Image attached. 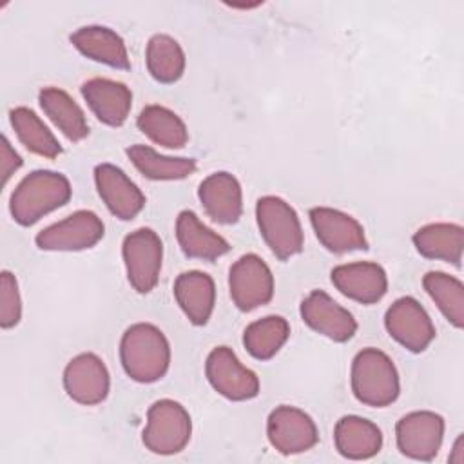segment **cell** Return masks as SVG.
I'll return each mask as SVG.
<instances>
[{
    "label": "cell",
    "mask_w": 464,
    "mask_h": 464,
    "mask_svg": "<svg viewBox=\"0 0 464 464\" xmlns=\"http://www.w3.org/2000/svg\"><path fill=\"white\" fill-rule=\"evenodd\" d=\"M82 96L94 116L109 127L123 125L132 107L130 89L125 83L109 78L87 80L82 85Z\"/></svg>",
    "instance_id": "cell-19"
},
{
    "label": "cell",
    "mask_w": 464,
    "mask_h": 464,
    "mask_svg": "<svg viewBox=\"0 0 464 464\" xmlns=\"http://www.w3.org/2000/svg\"><path fill=\"white\" fill-rule=\"evenodd\" d=\"M176 237L187 257L214 261L230 250L228 241L208 228L192 210H181L176 219Z\"/></svg>",
    "instance_id": "cell-22"
},
{
    "label": "cell",
    "mask_w": 464,
    "mask_h": 464,
    "mask_svg": "<svg viewBox=\"0 0 464 464\" xmlns=\"http://www.w3.org/2000/svg\"><path fill=\"white\" fill-rule=\"evenodd\" d=\"M103 221L92 210H76L34 237L36 246L49 252H74L94 246L103 237Z\"/></svg>",
    "instance_id": "cell-7"
},
{
    "label": "cell",
    "mask_w": 464,
    "mask_h": 464,
    "mask_svg": "<svg viewBox=\"0 0 464 464\" xmlns=\"http://www.w3.org/2000/svg\"><path fill=\"white\" fill-rule=\"evenodd\" d=\"M352 392L366 406L384 408L397 401L401 386L393 361L377 348L361 350L352 362Z\"/></svg>",
    "instance_id": "cell-3"
},
{
    "label": "cell",
    "mask_w": 464,
    "mask_h": 464,
    "mask_svg": "<svg viewBox=\"0 0 464 464\" xmlns=\"http://www.w3.org/2000/svg\"><path fill=\"white\" fill-rule=\"evenodd\" d=\"M210 386L230 401H248L259 393L257 375L243 366L228 346H216L205 362Z\"/></svg>",
    "instance_id": "cell-9"
},
{
    "label": "cell",
    "mask_w": 464,
    "mask_h": 464,
    "mask_svg": "<svg viewBox=\"0 0 464 464\" xmlns=\"http://www.w3.org/2000/svg\"><path fill=\"white\" fill-rule=\"evenodd\" d=\"M174 297L188 321L203 326L210 319L216 304L214 279L199 270L183 272L174 281Z\"/></svg>",
    "instance_id": "cell-21"
},
{
    "label": "cell",
    "mask_w": 464,
    "mask_h": 464,
    "mask_svg": "<svg viewBox=\"0 0 464 464\" xmlns=\"http://www.w3.org/2000/svg\"><path fill=\"white\" fill-rule=\"evenodd\" d=\"M136 123L145 136L161 147L181 149L188 141V130L183 120L163 105L143 107Z\"/></svg>",
    "instance_id": "cell-26"
},
{
    "label": "cell",
    "mask_w": 464,
    "mask_h": 464,
    "mask_svg": "<svg viewBox=\"0 0 464 464\" xmlns=\"http://www.w3.org/2000/svg\"><path fill=\"white\" fill-rule=\"evenodd\" d=\"M38 102L45 116L71 141H82L89 134V123L80 105L62 89L45 87L38 94Z\"/></svg>",
    "instance_id": "cell-25"
},
{
    "label": "cell",
    "mask_w": 464,
    "mask_h": 464,
    "mask_svg": "<svg viewBox=\"0 0 464 464\" xmlns=\"http://www.w3.org/2000/svg\"><path fill=\"white\" fill-rule=\"evenodd\" d=\"M0 165H2V183L4 185L22 167V158L11 147V143L5 136H2V145H0Z\"/></svg>",
    "instance_id": "cell-33"
},
{
    "label": "cell",
    "mask_w": 464,
    "mask_h": 464,
    "mask_svg": "<svg viewBox=\"0 0 464 464\" xmlns=\"http://www.w3.org/2000/svg\"><path fill=\"white\" fill-rule=\"evenodd\" d=\"M266 437L279 453L295 455L314 448L319 440V431L308 413L295 406L283 404L270 411Z\"/></svg>",
    "instance_id": "cell-10"
},
{
    "label": "cell",
    "mask_w": 464,
    "mask_h": 464,
    "mask_svg": "<svg viewBox=\"0 0 464 464\" xmlns=\"http://www.w3.org/2000/svg\"><path fill=\"white\" fill-rule=\"evenodd\" d=\"M259 232L279 259H288L303 250V227L290 203L277 196H263L256 203Z\"/></svg>",
    "instance_id": "cell-4"
},
{
    "label": "cell",
    "mask_w": 464,
    "mask_h": 464,
    "mask_svg": "<svg viewBox=\"0 0 464 464\" xmlns=\"http://www.w3.org/2000/svg\"><path fill=\"white\" fill-rule=\"evenodd\" d=\"M444 437V419L435 411H411L399 419L395 426L397 448L415 460H431L440 450Z\"/></svg>",
    "instance_id": "cell-12"
},
{
    "label": "cell",
    "mask_w": 464,
    "mask_h": 464,
    "mask_svg": "<svg viewBox=\"0 0 464 464\" xmlns=\"http://www.w3.org/2000/svg\"><path fill=\"white\" fill-rule=\"evenodd\" d=\"M71 183L63 174L34 170L13 190L9 210L18 225L29 227L45 214L63 207L71 199Z\"/></svg>",
    "instance_id": "cell-2"
},
{
    "label": "cell",
    "mask_w": 464,
    "mask_h": 464,
    "mask_svg": "<svg viewBox=\"0 0 464 464\" xmlns=\"http://www.w3.org/2000/svg\"><path fill=\"white\" fill-rule=\"evenodd\" d=\"M71 44L87 58L114 69H130L123 38L105 25H83L71 34Z\"/></svg>",
    "instance_id": "cell-20"
},
{
    "label": "cell",
    "mask_w": 464,
    "mask_h": 464,
    "mask_svg": "<svg viewBox=\"0 0 464 464\" xmlns=\"http://www.w3.org/2000/svg\"><path fill=\"white\" fill-rule=\"evenodd\" d=\"M132 165L149 179H183L196 170V161L192 158H174L156 152L149 145H130L127 150Z\"/></svg>",
    "instance_id": "cell-27"
},
{
    "label": "cell",
    "mask_w": 464,
    "mask_h": 464,
    "mask_svg": "<svg viewBox=\"0 0 464 464\" xmlns=\"http://www.w3.org/2000/svg\"><path fill=\"white\" fill-rule=\"evenodd\" d=\"M422 286L444 317L455 326H464V286L460 279L446 274L431 270L422 277Z\"/></svg>",
    "instance_id": "cell-31"
},
{
    "label": "cell",
    "mask_w": 464,
    "mask_h": 464,
    "mask_svg": "<svg viewBox=\"0 0 464 464\" xmlns=\"http://www.w3.org/2000/svg\"><path fill=\"white\" fill-rule=\"evenodd\" d=\"M11 125L18 136V140L34 154L44 158H56L62 152V147L56 136L49 130V127L40 120V116L27 107H14L9 112Z\"/></svg>",
    "instance_id": "cell-28"
},
{
    "label": "cell",
    "mask_w": 464,
    "mask_h": 464,
    "mask_svg": "<svg viewBox=\"0 0 464 464\" xmlns=\"http://www.w3.org/2000/svg\"><path fill=\"white\" fill-rule=\"evenodd\" d=\"M63 388L78 404L92 406L105 401L111 388L105 362L91 352L72 357L63 370Z\"/></svg>",
    "instance_id": "cell-14"
},
{
    "label": "cell",
    "mask_w": 464,
    "mask_h": 464,
    "mask_svg": "<svg viewBox=\"0 0 464 464\" xmlns=\"http://www.w3.org/2000/svg\"><path fill=\"white\" fill-rule=\"evenodd\" d=\"M388 334L406 350L424 352L435 339V326L420 303L410 295L399 297L384 314Z\"/></svg>",
    "instance_id": "cell-11"
},
{
    "label": "cell",
    "mask_w": 464,
    "mask_h": 464,
    "mask_svg": "<svg viewBox=\"0 0 464 464\" xmlns=\"http://www.w3.org/2000/svg\"><path fill=\"white\" fill-rule=\"evenodd\" d=\"M417 252L428 259H439L460 266L464 250V228L457 223H430L413 234Z\"/></svg>",
    "instance_id": "cell-24"
},
{
    "label": "cell",
    "mask_w": 464,
    "mask_h": 464,
    "mask_svg": "<svg viewBox=\"0 0 464 464\" xmlns=\"http://www.w3.org/2000/svg\"><path fill=\"white\" fill-rule=\"evenodd\" d=\"M334 286L346 297L373 304L381 301L388 290V277L381 265L372 261H357L339 265L332 270Z\"/></svg>",
    "instance_id": "cell-17"
},
{
    "label": "cell",
    "mask_w": 464,
    "mask_h": 464,
    "mask_svg": "<svg viewBox=\"0 0 464 464\" xmlns=\"http://www.w3.org/2000/svg\"><path fill=\"white\" fill-rule=\"evenodd\" d=\"M462 446H464V437L459 435L455 444H453V453L450 455V460L455 464H462L464 462V455H462Z\"/></svg>",
    "instance_id": "cell-34"
},
{
    "label": "cell",
    "mask_w": 464,
    "mask_h": 464,
    "mask_svg": "<svg viewBox=\"0 0 464 464\" xmlns=\"http://www.w3.org/2000/svg\"><path fill=\"white\" fill-rule=\"evenodd\" d=\"M120 359L125 373L136 382L160 381L170 364V346L165 334L150 323L129 326L120 341Z\"/></svg>",
    "instance_id": "cell-1"
},
{
    "label": "cell",
    "mask_w": 464,
    "mask_h": 464,
    "mask_svg": "<svg viewBox=\"0 0 464 464\" xmlns=\"http://www.w3.org/2000/svg\"><path fill=\"white\" fill-rule=\"evenodd\" d=\"M121 256L130 286L140 294L154 290L160 279L163 243L152 228H138L125 236Z\"/></svg>",
    "instance_id": "cell-6"
},
{
    "label": "cell",
    "mask_w": 464,
    "mask_h": 464,
    "mask_svg": "<svg viewBox=\"0 0 464 464\" xmlns=\"http://www.w3.org/2000/svg\"><path fill=\"white\" fill-rule=\"evenodd\" d=\"M228 290L241 312L266 304L274 295V276L268 265L256 254L241 256L228 272Z\"/></svg>",
    "instance_id": "cell-8"
},
{
    "label": "cell",
    "mask_w": 464,
    "mask_h": 464,
    "mask_svg": "<svg viewBox=\"0 0 464 464\" xmlns=\"http://www.w3.org/2000/svg\"><path fill=\"white\" fill-rule=\"evenodd\" d=\"M299 312L303 321L314 332L335 343H346L357 332V321L353 315L323 290L310 292L303 299Z\"/></svg>",
    "instance_id": "cell-15"
},
{
    "label": "cell",
    "mask_w": 464,
    "mask_h": 464,
    "mask_svg": "<svg viewBox=\"0 0 464 464\" xmlns=\"http://www.w3.org/2000/svg\"><path fill=\"white\" fill-rule=\"evenodd\" d=\"M198 198L216 223L232 225L243 212V192L239 181L230 172H214L207 176L198 188Z\"/></svg>",
    "instance_id": "cell-18"
},
{
    "label": "cell",
    "mask_w": 464,
    "mask_h": 464,
    "mask_svg": "<svg viewBox=\"0 0 464 464\" xmlns=\"http://www.w3.org/2000/svg\"><path fill=\"white\" fill-rule=\"evenodd\" d=\"M94 183L105 207L116 218L129 221L145 207V196L138 185L116 165L100 163L94 169Z\"/></svg>",
    "instance_id": "cell-16"
},
{
    "label": "cell",
    "mask_w": 464,
    "mask_h": 464,
    "mask_svg": "<svg viewBox=\"0 0 464 464\" xmlns=\"http://www.w3.org/2000/svg\"><path fill=\"white\" fill-rule=\"evenodd\" d=\"M335 450L353 460H362L377 455L382 446V433L368 419L357 415H344L337 420L334 430Z\"/></svg>",
    "instance_id": "cell-23"
},
{
    "label": "cell",
    "mask_w": 464,
    "mask_h": 464,
    "mask_svg": "<svg viewBox=\"0 0 464 464\" xmlns=\"http://www.w3.org/2000/svg\"><path fill=\"white\" fill-rule=\"evenodd\" d=\"M20 317L22 299L16 277L9 270H4L0 276V326L9 330L20 323Z\"/></svg>",
    "instance_id": "cell-32"
},
{
    "label": "cell",
    "mask_w": 464,
    "mask_h": 464,
    "mask_svg": "<svg viewBox=\"0 0 464 464\" xmlns=\"http://www.w3.org/2000/svg\"><path fill=\"white\" fill-rule=\"evenodd\" d=\"M192 420L188 411L172 399L156 401L147 411L143 444L156 455H174L190 440Z\"/></svg>",
    "instance_id": "cell-5"
},
{
    "label": "cell",
    "mask_w": 464,
    "mask_h": 464,
    "mask_svg": "<svg viewBox=\"0 0 464 464\" xmlns=\"http://www.w3.org/2000/svg\"><path fill=\"white\" fill-rule=\"evenodd\" d=\"M147 69L160 83H174L185 71V53L169 34H154L147 44Z\"/></svg>",
    "instance_id": "cell-29"
},
{
    "label": "cell",
    "mask_w": 464,
    "mask_h": 464,
    "mask_svg": "<svg viewBox=\"0 0 464 464\" xmlns=\"http://www.w3.org/2000/svg\"><path fill=\"white\" fill-rule=\"evenodd\" d=\"M290 335V326L281 315H266L250 323L243 334L246 352L259 361L272 359Z\"/></svg>",
    "instance_id": "cell-30"
},
{
    "label": "cell",
    "mask_w": 464,
    "mask_h": 464,
    "mask_svg": "<svg viewBox=\"0 0 464 464\" xmlns=\"http://www.w3.org/2000/svg\"><path fill=\"white\" fill-rule=\"evenodd\" d=\"M308 216L317 239L330 252L344 254L368 248L362 225L350 214L330 207H314Z\"/></svg>",
    "instance_id": "cell-13"
}]
</instances>
